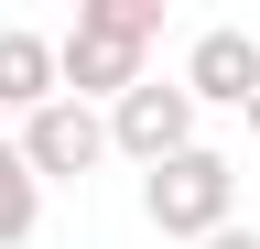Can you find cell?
Instances as JSON below:
<instances>
[{
  "label": "cell",
  "mask_w": 260,
  "mask_h": 249,
  "mask_svg": "<svg viewBox=\"0 0 260 249\" xmlns=\"http://www.w3.org/2000/svg\"><path fill=\"white\" fill-rule=\"evenodd\" d=\"M152 44H162V0H76V33H54V98L109 109L119 87L152 76Z\"/></svg>",
  "instance_id": "cell-1"
},
{
  "label": "cell",
  "mask_w": 260,
  "mask_h": 249,
  "mask_svg": "<svg viewBox=\"0 0 260 249\" xmlns=\"http://www.w3.org/2000/svg\"><path fill=\"white\" fill-rule=\"evenodd\" d=\"M141 217H152L162 238H184V249H195V238H217L228 217H239V163H228L217 141H184L174 163H152V173H141Z\"/></svg>",
  "instance_id": "cell-2"
},
{
  "label": "cell",
  "mask_w": 260,
  "mask_h": 249,
  "mask_svg": "<svg viewBox=\"0 0 260 249\" xmlns=\"http://www.w3.org/2000/svg\"><path fill=\"white\" fill-rule=\"evenodd\" d=\"M98 130H109V163H174V152L195 141V98H184V87L174 76H141V87H119V98L109 109H98Z\"/></svg>",
  "instance_id": "cell-3"
},
{
  "label": "cell",
  "mask_w": 260,
  "mask_h": 249,
  "mask_svg": "<svg viewBox=\"0 0 260 249\" xmlns=\"http://www.w3.org/2000/svg\"><path fill=\"white\" fill-rule=\"evenodd\" d=\"M11 152H22V173H32V184H87L98 163H109V130H98V109L44 98V109L11 130Z\"/></svg>",
  "instance_id": "cell-4"
},
{
  "label": "cell",
  "mask_w": 260,
  "mask_h": 249,
  "mask_svg": "<svg viewBox=\"0 0 260 249\" xmlns=\"http://www.w3.org/2000/svg\"><path fill=\"white\" fill-rule=\"evenodd\" d=\"M174 87H184L195 109H249V87H260V33H249V22H206V33L184 44Z\"/></svg>",
  "instance_id": "cell-5"
},
{
  "label": "cell",
  "mask_w": 260,
  "mask_h": 249,
  "mask_svg": "<svg viewBox=\"0 0 260 249\" xmlns=\"http://www.w3.org/2000/svg\"><path fill=\"white\" fill-rule=\"evenodd\" d=\"M54 98V33H32V22H0V109L32 119Z\"/></svg>",
  "instance_id": "cell-6"
},
{
  "label": "cell",
  "mask_w": 260,
  "mask_h": 249,
  "mask_svg": "<svg viewBox=\"0 0 260 249\" xmlns=\"http://www.w3.org/2000/svg\"><path fill=\"white\" fill-rule=\"evenodd\" d=\"M32 228H44V184L22 173V152L0 141V249H22Z\"/></svg>",
  "instance_id": "cell-7"
},
{
  "label": "cell",
  "mask_w": 260,
  "mask_h": 249,
  "mask_svg": "<svg viewBox=\"0 0 260 249\" xmlns=\"http://www.w3.org/2000/svg\"><path fill=\"white\" fill-rule=\"evenodd\" d=\"M195 249H260V228H239V217H228L217 238H195Z\"/></svg>",
  "instance_id": "cell-8"
},
{
  "label": "cell",
  "mask_w": 260,
  "mask_h": 249,
  "mask_svg": "<svg viewBox=\"0 0 260 249\" xmlns=\"http://www.w3.org/2000/svg\"><path fill=\"white\" fill-rule=\"evenodd\" d=\"M239 119H249V141H260V87H249V109H239Z\"/></svg>",
  "instance_id": "cell-9"
}]
</instances>
